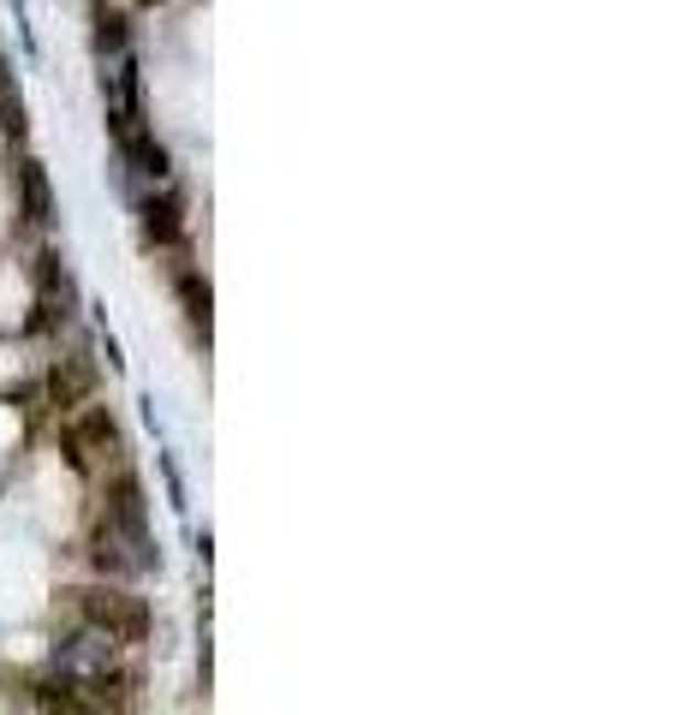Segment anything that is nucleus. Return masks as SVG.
<instances>
[{
  "label": "nucleus",
  "instance_id": "nucleus-6",
  "mask_svg": "<svg viewBox=\"0 0 679 715\" xmlns=\"http://www.w3.org/2000/svg\"><path fill=\"white\" fill-rule=\"evenodd\" d=\"M90 388H96V364L90 358H61L48 370V400H54V412H78L84 400H90Z\"/></svg>",
  "mask_w": 679,
  "mask_h": 715
},
{
  "label": "nucleus",
  "instance_id": "nucleus-3",
  "mask_svg": "<svg viewBox=\"0 0 679 715\" xmlns=\"http://www.w3.org/2000/svg\"><path fill=\"white\" fill-rule=\"evenodd\" d=\"M120 668H131L126 644L108 638L90 620H78L72 632H61V644H54V674H66V680H101V674H120Z\"/></svg>",
  "mask_w": 679,
  "mask_h": 715
},
{
  "label": "nucleus",
  "instance_id": "nucleus-1",
  "mask_svg": "<svg viewBox=\"0 0 679 715\" xmlns=\"http://www.w3.org/2000/svg\"><path fill=\"white\" fill-rule=\"evenodd\" d=\"M61 447L72 459V472H120L126 465V430L120 418L108 412V405H78V412H66L61 423Z\"/></svg>",
  "mask_w": 679,
  "mask_h": 715
},
{
  "label": "nucleus",
  "instance_id": "nucleus-5",
  "mask_svg": "<svg viewBox=\"0 0 679 715\" xmlns=\"http://www.w3.org/2000/svg\"><path fill=\"white\" fill-rule=\"evenodd\" d=\"M101 513L114 524H126V531H150V501H143V484H138L131 465L108 472V484H101Z\"/></svg>",
  "mask_w": 679,
  "mask_h": 715
},
{
  "label": "nucleus",
  "instance_id": "nucleus-2",
  "mask_svg": "<svg viewBox=\"0 0 679 715\" xmlns=\"http://www.w3.org/2000/svg\"><path fill=\"white\" fill-rule=\"evenodd\" d=\"M66 603H72L78 620L101 626V632L120 638V644H143V638H150V608H143V596L108 585V578H101V585H84V591H66Z\"/></svg>",
  "mask_w": 679,
  "mask_h": 715
},
{
  "label": "nucleus",
  "instance_id": "nucleus-9",
  "mask_svg": "<svg viewBox=\"0 0 679 715\" xmlns=\"http://www.w3.org/2000/svg\"><path fill=\"white\" fill-rule=\"evenodd\" d=\"M180 304H185L191 328L209 334V281H203V274H180Z\"/></svg>",
  "mask_w": 679,
  "mask_h": 715
},
{
  "label": "nucleus",
  "instance_id": "nucleus-10",
  "mask_svg": "<svg viewBox=\"0 0 679 715\" xmlns=\"http://www.w3.org/2000/svg\"><path fill=\"white\" fill-rule=\"evenodd\" d=\"M101 358H108V370H120V364H126V358H120V340H114V334H101Z\"/></svg>",
  "mask_w": 679,
  "mask_h": 715
},
{
  "label": "nucleus",
  "instance_id": "nucleus-7",
  "mask_svg": "<svg viewBox=\"0 0 679 715\" xmlns=\"http://www.w3.org/2000/svg\"><path fill=\"white\" fill-rule=\"evenodd\" d=\"M143 232H150V239H180V203L173 197H143Z\"/></svg>",
  "mask_w": 679,
  "mask_h": 715
},
{
  "label": "nucleus",
  "instance_id": "nucleus-4",
  "mask_svg": "<svg viewBox=\"0 0 679 715\" xmlns=\"http://www.w3.org/2000/svg\"><path fill=\"white\" fill-rule=\"evenodd\" d=\"M36 709H42V715H126L120 704H108V697L84 692V685L66 680V674L36 680Z\"/></svg>",
  "mask_w": 679,
  "mask_h": 715
},
{
  "label": "nucleus",
  "instance_id": "nucleus-8",
  "mask_svg": "<svg viewBox=\"0 0 679 715\" xmlns=\"http://www.w3.org/2000/svg\"><path fill=\"white\" fill-rule=\"evenodd\" d=\"M19 185H24V221H48V180H42V167L36 162H24L19 167Z\"/></svg>",
  "mask_w": 679,
  "mask_h": 715
}]
</instances>
